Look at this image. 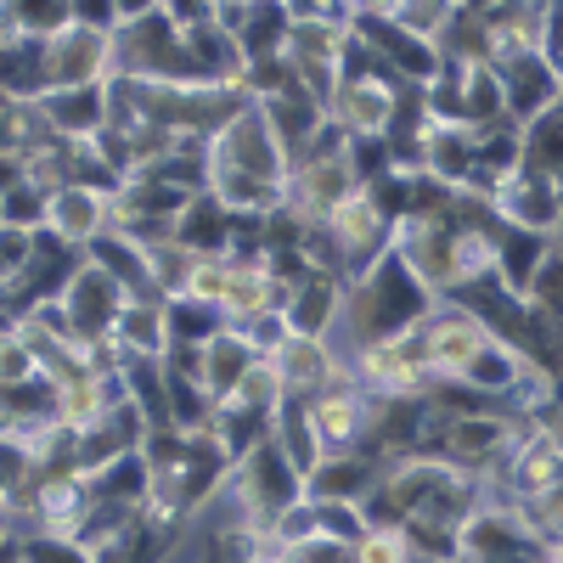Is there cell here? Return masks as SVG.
I'll return each instance as SVG.
<instances>
[{
  "label": "cell",
  "instance_id": "6da1fadb",
  "mask_svg": "<svg viewBox=\"0 0 563 563\" xmlns=\"http://www.w3.org/2000/svg\"><path fill=\"white\" fill-rule=\"evenodd\" d=\"M294 153L282 147L271 119L243 102L203 147V192L231 214V220H271L288 198Z\"/></svg>",
  "mask_w": 563,
  "mask_h": 563
},
{
  "label": "cell",
  "instance_id": "7a4b0ae2",
  "mask_svg": "<svg viewBox=\"0 0 563 563\" xmlns=\"http://www.w3.org/2000/svg\"><path fill=\"white\" fill-rule=\"evenodd\" d=\"M400 102H406V85H395L355 45L344 79L333 85V97H327V124L344 141H395L400 135Z\"/></svg>",
  "mask_w": 563,
  "mask_h": 563
},
{
  "label": "cell",
  "instance_id": "3957f363",
  "mask_svg": "<svg viewBox=\"0 0 563 563\" xmlns=\"http://www.w3.org/2000/svg\"><path fill=\"white\" fill-rule=\"evenodd\" d=\"M372 411H378V400H372L355 378L327 384L321 395H305V422H310L316 462L321 456H361L366 429H372Z\"/></svg>",
  "mask_w": 563,
  "mask_h": 563
},
{
  "label": "cell",
  "instance_id": "277c9868",
  "mask_svg": "<svg viewBox=\"0 0 563 563\" xmlns=\"http://www.w3.org/2000/svg\"><path fill=\"white\" fill-rule=\"evenodd\" d=\"M124 305H130V294L119 288V282H113L97 260H79L74 276H68V288L57 294V310H63V321H68V333H74V344H85V350H102V344H108V333H113V321H119Z\"/></svg>",
  "mask_w": 563,
  "mask_h": 563
},
{
  "label": "cell",
  "instance_id": "5b68a950",
  "mask_svg": "<svg viewBox=\"0 0 563 563\" xmlns=\"http://www.w3.org/2000/svg\"><path fill=\"white\" fill-rule=\"evenodd\" d=\"M45 238L74 249V254H90V243H102L113 231V192L102 186H57V192H45Z\"/></svg>",
  "mask_w": 563,
  "mask_h": 563
},
{
  "label": "cell",
  "instance_id": "8992f818",
  "mask_svg": "<svg viewBox=\"0 0 563 563\" xmlns=\"http://www.w3.org/2000/svg\"><path fill=\"white\" fill-rule=\"evenodd\" d=\"M271 366H276V378H282V395H299V400L305 395H321L327 384H339V378H350V366H344V355L333 344L294 339V333H288V344L271 355Z\"/></svg>",
  "mask_w": 563,
  "mask_h": 563
},
{
  "label": "cell",
  "instance_id": "52a82bcc",
  "mask_svg": "<svg viewBox=\"0 0 563 563\" xmlns=\"http://www.w3.org/2000/svg\"><path fill=\"white\" fill-rule=\"evenodd\" d=\"M339 310H344V282L339 276H321V271H305L294 282L288 305H282V321H288L294 339H333L339 327Z\"/></svg>",
  "mask_w": 563,
  "mask_h": 563
},
{
  "label": "cell",
  "instance_id": "ba28073f",
  "mask_svg": "<svg viewBox=\"0 0 563 563\" xmlns=\"http://www.w3.org/2000/svg\"><path fill=\"white\" fill-rule=\"evenodd\" d=\"M378 485V467L366 456H321L305 474V501H327V507H361Z\"/></svg>",
  "mask_w": 563,
  "mask_h": 563
},
{
  "label": "cell",
  "instance_id": "9c48e42d",
  "mask_svg": "<svg viewBox=\"0 0 563 563\" xmlns=\"http://www.w3.org/2000/svg\"><path fill=\"white\" fill-rule=\"evenodd\" d=\"M198 355H203V395H209V406H220L231 389L249 378V366L260 361L254 344L238 333V327H220V333H214Z\"/></svg>",
  "mask_w": 563,
  "mask_h": 563
},
{
  "label": "cell",
  "instance_id": "30bf717a",
  "mask_svg": "<svg viewBox=\"0 0 563 563\" xmlns=\"http://www.w3.org/2000/svg\"><path fill=\"white\" fill-rule=\"evenodd\" d=\"M29 378H40L34 355L23 350V339L12 333V327H0V389H18V384H29Z\"/></svg>",
  "mask_w": 563,
  "mask_h": 563
},
{
  "label": "cell",
  "instance_id": "8fae6325",
  "mask_svg": "<svg viewBox=\"0 0 563 563\" xmlns=\"http://www.w3.org/2000/svg\"><path fill=\"white\" fill-rule=\"evenodd\" d=\"M552 249L563 254V214H558V225H552Z\"/></svg>",
  "mask_w": 563,
  "mask_h": 563
},
{
  "label": "cell",
  "instance_id": "7c38bea8",
  "mask_svg": "<svg viewBox=\"0 0 563 563\" xmlns=\"http://www.w3.org/2000/svg\"><path fill=\"white\" fill-rule=\"evenodd\" d=\"M0 541H7V530H0Z\"/></svg>",
  "mask_w": 563,
  "mask_h": 563
}]
</instances>
